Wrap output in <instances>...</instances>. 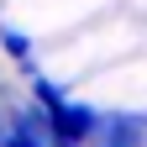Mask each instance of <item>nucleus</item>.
<instances>
[{
  "label": "nucleus",
  "mask_w": 147,
  "mask_h": 147,
  "mask_svg": "<svg viewBox=\"0 0 147 147\" xmlns=\"http://www.w3.org/2000/svg\"><path fill=\"white\" fill-rule=\"evenodd\" d=\"M0 42H5V53H11V58H21V63L32 58V42H26L21 32H11V26H5V37H0Z\"/></svg>",
  "instance_id": "1"
}]
</instances>
